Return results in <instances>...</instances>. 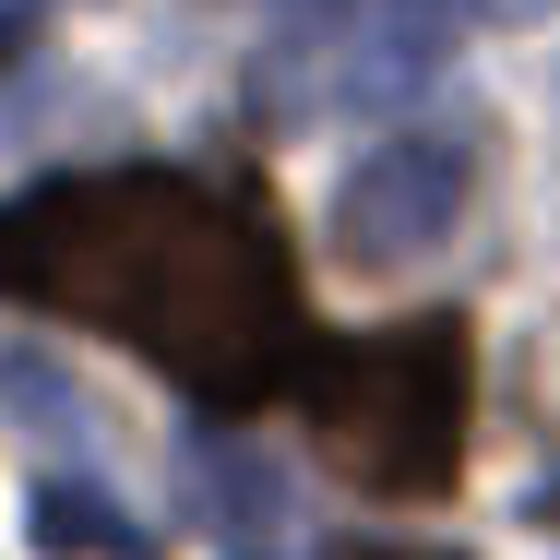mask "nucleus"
Instances as JSON below:
<instances>
[{
  "label": "nucleus",
  "mask_w": 560,
  "mask_h": 560,
  "mask_svg": "<svg viewBox=\"0 0 560 560\" xmlns=\"http://www.w3.org/2000/svg\"><path fill=\"white\" fill-rule=\"evenodd\" d=\"M0 299L119 335L203 406H262L299 370V250L262 191L191 167H96L0 203Z\"/></svg>",
  "instance_id": "nucleus-1"
},
{
  "label": "nucleus",
  "mask_w": 560,
  "mask_h": 560,
  "mask_svg": "<svg viewBox=\"0 0 560 560\" xmlns=\"http://www.w3.org/2000/svg\"><path fill=\"white\" fill-rule=\"evenodd\" d=\"M299 418L311 453L370 501H442L465 477V418H477V346L453 311L370 323V335H311L299 346Z\"/></svg>",
  "instance_id": "nucleus-2"
},
{
  "label": "nucleus",
  "mask_w": 560,
  "mask_h": 560,
  "mask_svg": "<svg viewBox=\"0 0 560 560\" xmlns=\"http://www.w3.org/2000/svg\"><path fill=\"white\" fill-rule=\"evenodd\" d=\"M453 215H465V155L430 143V131H406V143H382L335 191V262L346 275H394V262L442 250Z\"/></svg>",
  "instance_id": "nucleus-3"
},
{
  "label": "nucleus",
  "mask_w": 560,
  "mask_h": 560,
  "mask_svg": "<svg viewBox=\"0 0 560 560\" xmlns=\"http://www.w3.org/2000/svg\"><path fill=\"white\" fill-rule=\"evenodd\" d=\"M477 12H489V0H370V48H358V72H346V96H394V84L442 72L453 48L477 36Z\"/></svg>",
  "instance_id": "nucleus-4"
},
{
  "label": "nucleus",
  "mask_w": 560,
  "mask_h": 560,
  "mask_svg": "<svg viewBox=\"0 0 560 560\" xmlns=\"http://www.w3.org/2000/svg\"><path fill=\"white\" fill-rule=\"evenodd\" d=\"M36 537H48V549H72V560H143V525L108 513L96 489H72V477H60V489H36Z\"/></svg>",
  "instance_id": "nucleus-5"
},
{
  "label": "nucleus",
  "mask_w": 560,
  "mask_h": 560,
  "mask_svg": "<svg viewBox=\"0 0 560 560\" xmlns=\"http://www.w3.org/2000/svg\"><path fill=\"white\" fill-rule=\"evenodd\" d=\"M323 560H453V549H382V537H346V549H323Z\"/></svg>",
  "instance_id": "nucleus-6"
},
{
  "label": "nucleus",
  "mask_w": 560,
  "mask_h": 560,
  "mask_svg": "<svg viewBox=\"0 0 560 560\" xmlns=\"http://www.w3.org/2000/svg\"><path fill=\"white\" fill-rule=\"evenodd\" d=\"M549 525H560V489H549Z\"/></svg>",
  "instance_id": "nucleus-7"
}]
</instances>
